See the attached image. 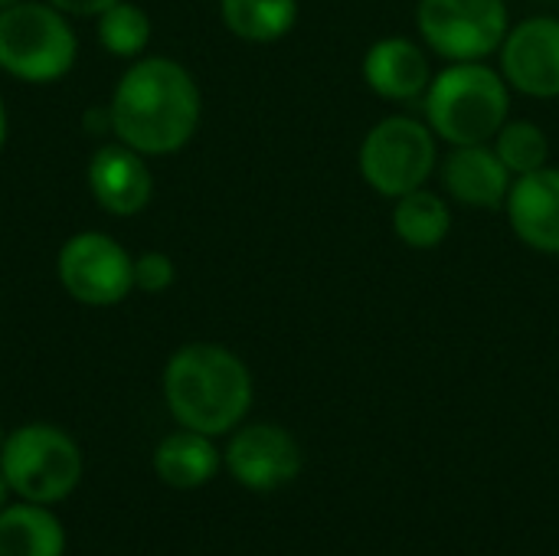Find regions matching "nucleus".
I'll use <instances>...</instances> for the list:
<instances>
[{
    "instance_id": "obj_15",
    "label": "nucleus",
    "mask_w": 559,
    "mask_h": 556,
    "mask_svg": "<svg viewBox=\"0 0 559 556\" xmlns=\"http://www.w3.org/2000/svg\"><path fill=\"white\" fill-rule=\"evenodd\" d=\"M154 472L167 488L193 492L219 472V452L210 442V436L193 433V429H180V433H170L157 446Z\"/></svg>"
},
{
    "instance_id": "obj_24",
    "label": "nucleus",
    "mask_w": 559,
    "mask_h": 556,
    "mask_svg": "<svg viewBox=\"0 0 559 556\" xmlns=\"http://www.w3.org/2000/svg\"><path fill=\"white\" fill-rule=\"evenodd\" d=\"M7 141V115H3V102H0V147Z\"/></svg>"
},
{
    "instance_id": "obj_8",
    "label": "nucleus",
    "mask_w": 559,
    "mask_h": 556,
    "mask_svg": "<svg viewBox=\"0 0 559 556\" xmlns=\"http://www.w3.org/2000/svg\"><path fill=\"white\" fill-rule=\"evenodd\" d=\"M62 288L92 308H108L134 288V259L105 233H79L59 252Z\"/></svg>"
},
{
    "instance_id": "obj_18",
    "label": "nucleus",
    "mask_w": 559,
    "mask_h": 556,
    "mask_svg": "<svg viewBox=\"0 0 559 556\" xmlns=\"http://www.w3.org/2000/svg\"><path fill=\"white\" fill-rule=\"evenodd\" d=\"M223 23L246 43H275L298 23V0H219Z\"/></svg>"
},
{
    "instance_id": "obj_26",
    "label": "nucleus",
    "mask_w": 559,
    "mask_h": 556,
    "mask_svg": "<svg viewBox=\"0 0 559 556\" xmlns=\"http://www.w3.org/2000/svg\"><path fill=\"white\" fill-rule=\"evenodd\" d=\"M0 446H3V433H0Z\"/></svg>"
},
{
    "instance_id": "obj_21",
    "label": "nucleus",
    "mask_w": 559,
    "mask_h": 556,
    "mask_svg": "<svg viewBox=\"0 0 559 556\" xmlns=\"http://www.w3.org/2000/svg\"><path fill=\"white\" fill-rule=\"evenodd\" d=\"M177 272H174V262L170 256L164 252H144L134 259V288L147 292V295H160L174 285Z\"/></svg>"
},
{
    "instance_id": "obj_16",
    "label": "nucleus",
    "mask_w": 559,
    "mask_h": 556,
    "mask_svg": "<svg viewBox=\"0 0 559 556\" xmlns=\"http://www.w3.org/2000/svg\"><path fill=\"white\" fill-rule=\"evenodd\" d=\"M66 531L46 505H13L0 511V556H62Z\"/></svg>"
},
{
    "instance_id": "obj_11",
    "label": "nucleus",
    "mask_w": 559,
    "mask_h": 556,
    "mask_svg": "<svg viewBox=\"0 0 559 556\" xmlns=\"http://www.w3.org/2000/svg\"><path fill=\"white\" fill-rule=\"evenodd\" d=\"M514 236L544 256H559V167H540L514 177L504 200Z\"/></svg>"
},
{
    "instance_id": "obj_9",
    "label": "nucleus",
    "mask_w": 559,
    "mask_h": 556,
    "mask_svg": "<svg viewBox=\"0 0 559 556\" xmlns=\"http://www.w3.org/2000/svg\"><path fill=\"white\" fill-rule=\"evenodd\" d=\"M501 75L531 98H559V20L531 16L508 29L498 49Z\"/></svg>"
},
{
    "instance_id": "obj_22",
    "label": "nucleus",
    "mask_w": 559,
    "mask_h": 556,
    "mask_svg": "<svg viewBox=\"0 0 559 556\" xmlns=\"http://www.w3.org/2000/svg\"><path fill=\"white\" fill-rule=\"evenodd\" d=\"M111 3L118 0H49V7H56L59 13H75V16H98Z\"/></svg>"
},
{
    "instance_id": "obj_12",
    "label": "nucleus",
    "mask_w": 559,
    "mask_h": 556,
    "mask_svg": "<svg viewBox=\"0 0 559 556\" xmlns=\"http://www.w3.org/2000/svg\"><path fill=\"white\" fill-rule=\"evenodd\" d=\"M88 187L95 203L111 216H134L151 203L154 177L138 151L128 144H111L95 151L88 164Z\"/></svg>"
},
{
    "instance_id": "obj_6",
    "label": "nucleus",
    "mask_w": 559,
    "mask_h": 556,
    "mask_svg": "<svg viewBox=\"0 0 559 556\" xmlns=\"http://www.w3.org/2000/svg\"><path fill=\"white\" fill-rule=\"evenodd\" d=\"M357 164L373 193L400 200L403 193L426 187V180L432 177L436 134L419 118L390 115L364 134Z\"/></svg>"
},
{
    "instance_id": "obj_17",
    "label": "nucleus",
    "mask_w": 559,
    "mask_h": 556,
    "mask_svg": "<svg viewBox=\"0 0 559 556\" xmlns=\"http://www.w3.org/2000/svg\"><path fill=\"white\" fill-rule=\"evenodd\" d=\"M393 233L409 249H439L452 233V206L429 187L409 190L393 206Z\"/></svg>"
},
{
    "instance_id": "obj_1",
    "label": "nucleus",
    "mask_w": 559,
    "mask_h": 556,
    "mask_svg": "<svg viewBox=\"0 0 559 556\" xmlns=\"http://www.w3.org/2000/svg\"><path fill=\"white\" fill-rule=\"evenodd\" d=\"M200 111L203 102L193 75L174 59L151 56L121 75L108 121L131 151L174 154L197 134Z\"/></svg>"
},
{
    "instance_id": "obj_4",
    "label": "nucleus",
    "mask_w": 559,
    "mask_h": 556,
    "mask_svg": "<svg viewBox=\"0 0 559 556\" xmlns=\"http://www.w3.org/2000/svg\"><path fill=\"white\" fill-rule=\"evenodd\" d=\"M0 472L23 501L56 505L79 488L82 452L62 429L33 423L3 439Z\"/></svg>"
},
{
    "instance_id": "obj_23",
    "label": "nucleus",
    "mask_w": 559,
    "mask_h": 556,
    "mask_svg": "<svg viewBox=\"0 0 559 556\" xmlns=\"http://www.w3.org/2000/svg\"><path fill=\"white\" fill-rule=\"evenodd\" d=\"M7 495H10V485H7V478H3V472H0V511L7 508Z\"/></svg>"
},
{
    "instance_id": "obj_20",
    "label": "nucleus",
    "mask_w": 559,
    "mask_h": 556,
    "mask_svg": "<svg viewBox=\"0 0 559 556\" xmlns=\"http://www.w3.org/2000/svg\"><path fill=\"white\" fill-rule=\"evenodd\" d=\"M98 39L111 56H138L151 39V20L141 7L118 0L98 13Z\"/></svg>"
},
{
    "instance_id": "obj_14",
    "label": "nucleus",
    "mask_w": 559,
    "mask_h": 556,
    "mask_svg": "<svg viewBox=\"0 0 559 556\" xmlns=\"http://www.w3.org/2000/svg\"><path fill=\"white\" fill-rule=\"evenodd\" d=\"M442 184L449 197H455L462 206L475 210H501L514 174L501 164L491 144H465L452 147V154L442 164Z\"/></svg>"
},
{
    "instance_id": "obj_2",
    "label": "nucleus",
    "mask_w": 559,
    "mask_h": 556,
    "mask_svg": "<svg viewBox=\"0 0 559 556\" xmlns=\"http://www.w3.org/2000/svg\"><path fill=\"white\" fill-rule=\"evenodd\" d=\"M164 400L183 429L223 436L246 419L252 377L233 351L219 344H187L167 360Z\"/></svg>"
},
{
    "instance_id": "obj_10",
    "label": "nucleus",
    "mask_w": 559,
    "mask_h": 556,
    "mask_svg": "<svg viewBox=\"0 0 559 556\" xmlns=\"http://www.w3.org/2000/svg\"><path fill=\"white\" fill-rule=\"evenodd\" d=\"M229 475L249 492H278L301 472V449L295 436L272 423L246 426L226 449Z\"/></svg>"
},
{
    "instance_id": "obj_19",
    "label": "nucleus",
    "mask_w": 559,
    "mask_h": 556,
    "mask_svg": "<svg viewBox=\"0 0 559 556\" xmlns=\"http://www.w3.org/2000/svg\"><path fill=\"white\" fill-rule=\"evenodd\" d=\"M491 147L514 177L534 174V170L547 167V161H550V141H547L544 128L534 121H504L501 131L495 134Z\"/></svg>"
},
{
    "instance_id": "obj_7",
    "label": "nucleus",
    "mask_w": 559,
    "mask_h": 556,
    "mask_svg": "<svg viewBox=\"0 0 559 556\" xmlns=\"http://www.w3.org/2000/svg\"><path fill=\"white\" fill-rule=\"evenodd\" d=\"M416 26L436 56L468 62L501 49L511 13L504 0H419Z\"/></svg>"
},
{
    "instance_id": "obj_5",
    "label": "nucleus",
    "mask_w": 559,
    "mask_h": 556,
    "mask_svg": "<svg viewBox=\"0 0 559 556\" xmlns=\"http://www.w3.org/2000/svg\"><path fill=\"white\" fill-rule=\"evenodd\" d=\"M75 62V33L46 3H13L0 10V69L23 82H56Z\"/></svg>"
},
{
    "instance_id": "obj_3",
    "label": "nucleus",
    "mask_w": 559,
    "mask_h": 556,
    "mask_svg": "<svg viewBox=\"0 0 559 556\" xmlns=\"http://www.w3.org/2000/svg\"><path fill=\"white\" fill-rule=\"evenodd\" d=\"M508 108L511 85L485 59L449 62L426 88V125L452 147L495 141Z\"/></svg>"
},
{
    "instance_id": "obj_25",
    "label": "nucleus",
    "mask_w": 559,
    "mask_h": 556,
    "mask_svg": "<svg viewBox=\"0 0 559 556\" xmlns=\"http://www.w3.org/2000/svg\"><path fill=\"white\" fill-rule=\"evenodd\" d=\"M13 3H20V0H0V10H7V7H13Z\"/></svg>"
},
{
    "instance_id": "obj_13",
    "label": "nucleus",
    "mask_w": 559,
    "mask_h": 556,
    "mask_svg": "<svg viewBox=\"0 0 559 556\" xmlns=\"http://www.w3.org/2000/svg\"><path fill=\"white\" fill-rule=\"evenodd\" d=\"M364 82L386 102H409L426 95L432 66L419 43L406 36H383L364 56Z\"/></svg>"
}]
</instances>
